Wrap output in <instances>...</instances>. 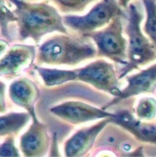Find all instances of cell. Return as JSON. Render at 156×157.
<instances>
[{
  "instance_id": "6da1fadb",
  "label": "cell",
  "mask_w": 156,
  "mask_h": 157,
  "mask_svg": "<svg viewBox=\"0 0 156 157\" xmlns=\"http://www.w3.org/2000/svg\"><path fill=\"white\" fill-rule=\"evenodd\" d=\"M16 6L15 15L21 40L32 39L39 43L40 39L54 31L67 34L63 17L57 9L47 3H29L24 0H11Z\"/></svg>"
},
{
  "instance_id": "7a4b0ae2",
  "label": "cell",
  "mask_w": 156,
  "mask_h": 157,
  "mask_svg": "<svg viewBox=\"0 0 156 157\" xmlns=\"http://www.w3.org/2000/svg\"><path fill=\"white\" fill-rule=\"evenodd\" d=\"M96 56L97 49L90 41L63 33L48 39L39 47L37 62L40 64L74 66Z\"/></svg>"
},
{
  "instance_id": "3957f363",
  "label": "cell",
  "mask_w": 156,
  "mask_h": 157,
  "mask_svg": "<svg viewBox=\"0 0 156 157\" xmlns=\"http://www.w3.org/2000/svg\"><path fill=\"white\" fill-rule=\"evenodd\" d=\"M128 6L129 17L126 28V33L129 37L128 62L119 78H122L132 70L139 69L140 66L146 65L156 60V50L141 29L142 13L134 4H130Z\"/></svg>"
},
{
  "instance_id": "277c9868",
  "label": "cell",
  "mask_w": 156,
  "mask_h": 157,
  "mask_svg": "<svg viewBox=\"0 0 156 157\" xmlns=\"http://www.w3.org/2000/svg\"><path fill=\"white\" fill-rule=\"evenodd\" d=\"M121 15L115 17L103 29L96 30L86 37L93 40L97 54L115 63L127 64V40L123 36Z\"/></svg>"
},
{
  "instance_id": "5b68a950",
  "label": "cell",
  "mask_w": 156,
  "mask_h": 157,
  "mask_svg": "<svg viewBox=\"0 0 156 157\" xmlns=\"http://www.w3.org/2000/svg\"><path fill=\"white\" fill-rule=\"evenodd\" d=\"M118 0H101L84 16L68 15L63 20L67 27L77 33L86 36L107 26L115 17L121 15Z\"/></svg>"
},
{
  "instance_id": "8992f818",
  "label": "cell",
  "mask_w": 156,
  "mask_h": 157,
  "mask_svg": "<svg viewBox=\"0 0 156 157\" xmlns=\"http://www.w3.org/2000/svg\"><path fill=\"white\" fill-rule=\"evenodd\" d=\"M74 81L78 80L93 86L95 88L104 91L117 98L120 94L119 88V77L116 75L113 64L104 59L91 62L85 67L73 70Z\"/></svg>"
},
{
  "instance_id": "52a82bcc",
  "label": "cell",
  "mask_w": 156,
  "mask_h": 157,
  "mask_svg": "<svg viewBox=\"0 0 156 157\" xmlns=\"http://www.w3.org/2000/svg\"><path fill=\"white\" fill-rule=\"evenodd\" d=\"M51 112L66 122L74 125L113 117L104 109H98L80 101H66L51 109Z\"/></svg>"
},
{
  "instance_id": "ba28073f",
  "label": "cell",
  "mask_w": 156,
  "mask_h": 157,
  "mask_svg": "<svg viewBox=\"0 0 156 157\" xmlns=\"http://www.w3.org/2000/svg\"><path fill=\"white\" fill-rule=\"evenodd\" d=\"M30 117L32 122L29 130L20 138V149L25 156H43L47 154L50 146V137L47 127L41 123L32 111Z\"/></svg>"
},
{
  "instance_id": "9c48e42d",
  "label": "cell",
  "mask_w": 156,
  "mask_h": 157,
  "mask_svg": "<svg viewBox=\"0 0 156 157\" xmlns=\"http://www.w3.org/2000/svg\"><path fill=\"white\" fill-rule=\"evenodd\" d=\"M126 80L128 83L126 87L120 89V96L114 98L105 109L134 96L154 93L156 89V63L147 69L140 71L136 75L127 76Z\"/></svg>"
},
{
  "instance_id": "30bf717a",
  "label": "cell",
  "mask_w": 156,
  "mask_h": 157,
  "mask_svg": "<svg viewBox=\"0 0 156 157\" xmlns=\"http://www.w3.org/2000/svg\"><path fill=\"white\" fill-rule=\"evenodd\" d=\"M36 55V50L29 45H15L0 59V76L11 79L29 67Z\"/></svg>"
},
{
  "instance_id": "8fae6325",
  "label": "cell",
  "mask_w": 156,
  "mask_h": 157,
  "mask_svg": "<svg viewBox=\"0 0 156 157\" xmlns=\"http://www.w3.org/2000/svg\"><path fill=\"white\" fill-rule=\"evenodd\" d=\"M110 122L122 127L143 143L156 144V123L138 119L129 109H120L114 113Z\"/></svg>"
},
{
  "instance_id": "7c38bea8",
  "label": "cell",
  "mask_w": 156,
  "mask_h": 157,
  "mask_svg": "<svg viewBox=\"0 0 156 157\" xmlns=\"http://www.w3.org/2000/svg\"><path fill=\"white\" fill-rule=\"evenodd\" d=\"M110 123V118L103 119L101 121L77 131L64 144V155L66 156H84L93 147L97 137Z\"/></svg>"
},
{
  "instance_id": "4fadbf2b",
  "label": "cell",
  "mask_w": 156,
  "mask_h": 157,
  "mask_svg": "<svg viewBox=\"0 0 156 157\" xmlns=\"http://www.w3.org/2000/svg\"><path fill=\"white\" fill-rule=\"evenodd\" d=\"M9 98L14 104L31 113L34 111V103L39 98V89L30 79L21 77L10 85Z\"/></svg>"
},
{
  "instance_id": "5bb4252c",
  "label": "cell",
  "mask_w": 156,
  "mask_h": 157,
  "mask_svg": "<svg viewBox=\"0 0 156 157\" xmlns=\"http://www.w3.org/2000/svg\"><path fill=\"white\" fill-rule=\"evenodd\" d=\"M28 112H11L0 116V136H13L17 134L29 121Z\"/></svg>"
},
{
  "instance_id": "9a60e30c",
  "label": "cell",
  "mask_w": 156,
  "mask_h": 157,
  "mask_svg": "<svg viewBox=\"0 0 156 157\" xmlns=\"http://www.w3.org/2000/svg\"><path fill=\"white\" fill-rule=\"evenodd\" d=\"M43 83L46 86H60L64 83L72 81V71L62 69H49L42 67H36Z\"/></svg>"
},
{
  "instance_id": "2e32d148",
  "label": "cell",
  "mask_w": 156,
  "mask_h": 157,
  "mask_svg": "<svg viewBox=\"0 0 156 157\" xmlns=\"http://www.w3.org/2000/svg\"><path fill=\"white\" fill-rule=\"evenodd\" d=\"M146 10L144 32L156 50V2L154 0H143Z\"/></svg>"
},
{
  "instance_id": "e0dca14e",
  "label": "cell",
  "mask_w": 156,
  "mask_h": 157,
  "mask_svg": "<svg viewBox=\"0 0 156 157\" xmlns=\"http://www.w3.org/2000/svg\"><path fill=\"white\" fill-rule=\"evenodd\" d=\"M136 117L142 121H153L156 118V99L152 97L142 98L136 107Z\"/></svg>"
},
{
  "instance_id": "ac0fdd59",
  "label": "cell",
  "mask_w": 156,
  "mask_h": 157,
  "mask_svg": "<svg viewBox=\"0 0 156 157\" xmlns=\"http://www.w3.org/2000/svg\"><path fill=\"white\" fill-rule=\"evenodd\" d=\"M56 4V6L65 13L82 12L91 3L97 0H51Z\"/></svg>"
},
{
  "instance_id": "d6986e66",
  "label": "cell",
  "mask_w": 156,
  "mask_h": 157,
  "mask_svg": "<svg viewBox=\"0 0 156 157\" xmlns=\"http://www.w3.org/2000/svg\"><path fill=\"white\" fill-rule=\"evenodd\" d=\"M17 21V17L15 13L10 11L6 6L5 0H0V28L2 34L8 38V25L10 22Z\"/></svg>"
},
{
  "instance_id": "ffe728a7",
  "label": "cell",
  "mask_w": 156,
  "mask_h": 157,
  "mask_svg": "<svg viewBox=\"0 0 156 157\" xmlns=\"http://www.w3.org/2000/svg\"><path fill=\"white\" fill-rule=\"evenodd\" d=\"M13 136H8L0 145V156H19L20 154L14 143Z\"/></svg>"
},
{
  "instance_id": "44dd1931",
  "label": "cell",
  "mask_w": 156,
  "mask_h": 157,
  "mask_svg": "<svg viewBox=\"0 0 156 157\" xmlns=\"http://www.w3.org/2000/svg\"><path fill=\"white\" fill-rule=\"evenodd\" d=\"M5 94H6V85L0 81V113H4L6 110V102H5Z\"/></svg>"
},
{
  "instance_id": "7402d4cb",
  "label": "cell",
  "mask_w": 156,
  "mask_h": 157,
  "mask_svg": "<svg viewBox=\"0 0 156 157\" xmlns=\"http://www.w3.org/2000/svg\"><path fill=\"white\" fill-rule=\"evenodd\" d=\"M7 46H8L7 41H6L4 40H0V56L5 52V51L6 50Z\"/></svg>"
},
{
  "instance_id": "603a6c76",
  "label": "cell",
  "mask_w": 156,
  "mask_h": 157,
  "mask_svg": "<svg viewBox=\"0 0 156 157\" xmlns=\"http://www.w3.org/2000/svg\"><path fill=\"white\" fill-rule=\"evenodd\" d=\"M131 1H132V0H118V3L120 4V6L121 7L126 8V7H128L129 4H130Z\"/></svg>"
}]
</instances>
